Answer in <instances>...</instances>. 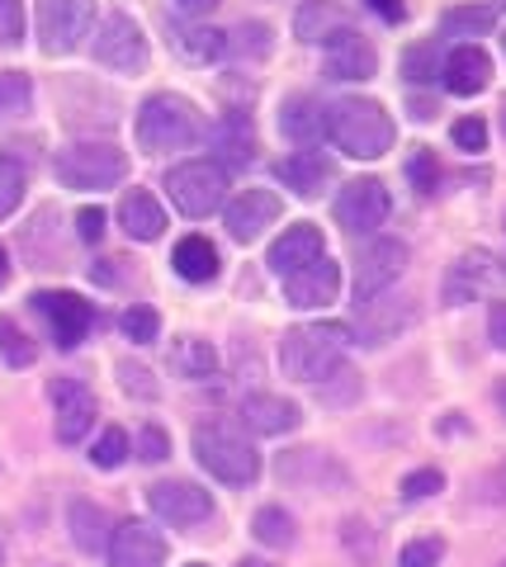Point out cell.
<instances>
[{
	"label": "cell",
	"instance_id": "6da1fadb",
	"mask_svg": "<svg viewBox=\"0 0 506 567\" xmlns=\"http://www.w3.org/2000/svg\"><path fill=\"white\" fill-rule=\"evenodd\" d=\"M345 346H351V327L341 322H308V327H289L279 341V364L289 379L299 383H327L345 369Z\"/></svg>",
	"mask_w": 506,
	"mask_h": 567
},
{
	"label": "cell",
	"instance_id": "7a4b0ae2",
	"mask_svg": "<svg viewBox=\"0 0 506 567\" xmlns=\"http://www.w3.org/2000/svg\"><path fill=\"white\" fill-rule=\"evenodd\" d=\"M327 137L337 142L341 152L360 156V162H374V156H383L393 147L397 128H393V118H389V110H383L379 100L345 95V100H337L327 110Z\"/></svg>",
	"mask_w": 506,
	"mask_h": 567
},
{
	"label": "cell",
	"instance_id": "3957f363",
	"mask_svg": "<svg viewBox=\"0 0 506 567\" xmlns=\"http://www.w3.org/2000/svg\"><path fill=\"white\" fill-rule=\"evenodd\" d=\"M189 445H195V458L218 477V483L251 487L260 477V454H256V445L237 431L233 421H223V416L199 421L195 435H189Z\"/></svg>",
	"mask_w": 506,
	"mask_h": 567
},
{
	"label": "cell",
	"instance_id": "277c9868",
	"mask_svg": "<svg viewBox=\"0 0 506 567\" xmlns=\"http://www.w3.org/2000/svg\"><path fill=\"white\" fill-rule=\"evenodd\" d=\"M199 137V110L185 95H152L143 110H137V147L162 156V152H180Z\"/></svg>",
	"mask_w": 506,
	"mask_h": 567
},
{
	"label": "cell",
	"instance_id": "5b68a950",
	"mask_svg": "<svg viewBox=\"0 0 506 567\" xmlns=\"http://www.w3.org/2000/svg\"><path fill=\"white\" fill-rule=\"evenodd\" d=\"M166 194L185 218H208V213H218L223 199H228V171H223L218 162H208V156H199V162H180L166 175Z\"/></svg>",
	"mask_w": 506,
	"mask_h": 567
},
{
	"label": "cell",
	"instance_id": "8992f818",
	"mask_svg": "<svg viewBox=\"0 0 506 567\" xmlns=\"http://www.w3.org/2000/svg\"><path fill=\"white\" fill-rule=\"evenodd\" d=\"M58 181L66 189H114L128 175V156L110 142H76L58 156Z\"/></svg>",
	"mask_w": 506,
	"mask_h": 567
},
{
	"label": "cell",
	"instance_id": "52a82bcc",
	"mask_svg": "<svg viewBox=\"0 0 506 567\" xmlns=\"http://www.w3.org/2000/svg\"><path fill=\"white\" fill-rule=\"evenodd\" d=\"M95 24V0H39V43L48 58L76 52Z\"/></svg>",
	"mask_w": 506,
	"mask_h": 567
},
{
	"label": "cell",
	"instance_id": "ba28073f",
	"mask_svg": "<svg viewBox=\"0 0 506 567\" xmlns=\"http://www.w3.org/2000/svg\"><path fill=\"white\" fill-rule=\"evenodd\" d=\"M331 213H337V223H341L351 237H370L374 227L389 223L393 199H389V189H383L379 181H370V175H364V181H351V185L337 194Z\"/></svg>",
	"mask_w": 506,
	"mask_h": 567
},
{
	"label": "cell",
	"instance_id": "9c48e42d",
	"mask_svg": "<svg viewBox=\"0 0 506 567\" xmlns=\"http://www.w3.org/2000/svg\"><path fill=\"white\" fill-rule=\"evenodd\" d=\"M407 270V246L397 237H379L360 251L355 260V303H370V298L389 293Z\"/></svg>",
	"mask_w": 506,
	"mask_h": 567
},
{
	"label": "cell",
	"instance_id": "30bf717a",
	"mask_svg": "<svg viewBox=\"0 0 506 567\" xmlns=\"http://www.w3.org/2000/svg\"><path fill=\"white\" fill-rule=\"evenodd\" d=\"M95 62L110 71H124V76H137V71L147 66V39H143V29H137V20L110 14L95 33Z\"/></svg>",
	"mask_w": 506,
	"mask_h": 567
},
{
	"label": "cell",
	"instance_id": "8fae6325",
	"mask_svg": "<svg viewBox=\"0 0 506 567\" xmlns=\"http://www.w3.org/2000/svg\"><path fill=\"white\" fill-rule=\"evenodd\" d=\"M502 284H506V270L493 251H464L445 275V303L464 308V303H474V298L502 289Z\"/></svg>",
	"mask_w": 506,
	"mask_h": 567
},
{
	"label": "cell",
	"instance_id": "7c38bea8",
	"mask_svg": "<svg viewBox=\"0 0 506 567\" xmlns=\"http://www.w3.org/2000/svg\"><path fill=\"white\" fill-rule=\"evenodd\" d=\"M33 308H39L48 317L52 327V341H58V350H76L85 336H91L95 327V308L85 303L81 293H66V289H52V293H33Z\"/></svg>",
	"mask_w": 506,
	"mask_h": 567
},
{
	"label": "cell",
	"instance_id": "4fadbf2b",
	"mask_svg": "<svg viewBox=\"0 0 506 567\" xmlns=\"http://www.w3.org/2000/svg\"><path fill=\"white\" fill-rule=\"evenodd\" d=\"M147 506H152V516H162L166 525H176V529L214 520V496H208L204 487H195V483H180V477L176 483L147 487Z\"/></svg>",
	"mask_w": 506,
	"mask_h": 567
},
{
	"label": "cell",
	"instance_id": "5bb4252c",
	"mask_svg": "<svg viewBox=\"0 0 506 567\" xmlns=\"http://www.w3.org/2000/svg\"><path fill=\"white\" fill-rule=\"evenodd\" d=\"M322 71L327 81H370L379 71V58L360 29H341L337 39L322 43Z\"/></svg>",
	"mask_w": 506,
	"mask_h": 567
},
{
	"label": "cell",
	"instance_id": "9a60e30c",
	"mask_svg": "<svg viewBox=\"0 0 506 567\" xmlns=\"http://www.w3.org/2000/svg\"><path fill=\"white\" fill-rule=\"evenodd\" d=\"M337 293H341V265L331 260V256H318L312 265H303V270H293L285 275V298H289V308H327V303H337Z\"/></svg>",
	"mask_w": 506,
	"mask_h": 567
},
{
	"label": "cell",
	"instance_id": "2e32d148",
	"mask_svg": "<svg viewBox=\"0 0 506 567\" xmlns=\"http://www.w3.org/2000/svg\"><path fill=\"white\" fill-rule=\"evenodd\" d=\"M52 406H58V440L62 445H76V440H85V431L95 425L100 406H95V393L76 379H52Z\"/></svg>",
	"mask_w": 506,
	"mask_h": 567
},
{
	"label": "cell",
	"instance_id": "e0dca14e",
	"mask_svg": "<svg viewBox=\"0 0 506 567\" xmlns=\"http://www.w3.org/2000/svg\"><path fill=\"white\" fill-rule=\"evenodd\" d=\"M166 563V539L162 529L147 520H124L110 535V567H162Z\"/></svg>",
	"mask_w": 506,
	"mask_h": 567
},
{
	"label": "cell",
	"instance_id": "ac0fdd59",
	"mask_svg": "<svg viewBox=\"0 0 506 567\" xmlns=\"http://www.w3.org/2000/svg\"><path fill=\"white\" fill-rule=\"evenodd\" d=\"M279 213H285V204H279L275 189H241L228 204V233H233V241L247 246L266 233V227H275Z\"/></svg>",
	"mask_w": 506,
	"mask_h": 567
},
{
	"label": "cell",
	"instance_id": "d6986e66",
	"mask_svg": "<svg viewBox=\"0 0 506 567\" xmlns=\"http://www.w3.org/2000/svg\"><path fill=\"white\" fill-rule=\"evenodd\" d=\"M441 81H445V91L459 95V100L478 95V91H487V81H493V58H487L478 43H459L441 62Z\"/></svg>",
	"mask_w": 506,
	"mask_h": 567
},
{
	"label": "cell",
	"instance_id": "ffe728a7",
	"mask_svg": "<svg viewBox=\"0 0 506 567\" xmlns=\"http://www.w3.org/2000/svg\"><path fill=\"white\" fill-rule=\"evenodd\" d=\"M412 322V298H397V293H379L370 303H360L355 317V336L364 346H383L389 336H397Z\"/></svg>",
	"mask_w": 506,
	"mask_h": 567
},
{
	"label": "cell",
	"instance_id": "44dd1931",
	"mask_svg": "<svg viewBox=\"0 0 506 567\" xmlns=\"http://www.w3.org/2000/svg\"><path fill=\"white\" fill-rule=\"evenodd\" d=\"M279 477L312 492H331V487H345V468L331 458L327 450H289L279 458Z\"/></svg>",
	"mask_w": 506,
	"mask_h": 567
},
{
	"label": "cell",
	"instance_id": "7402d4cb",
	"mask_svg": "<svg viewBox=\"0 0 506 567\" xmlns=\"http://www.w3.org/2000/svg\"><path fill=\"white\" fill-rule=\"evenodd\" d=\"M275 181L285 185V189H293L299 199H312V194H322L327 185H331V162L322 152H293V156H285V162H275Z\"/></svg>",
	"mask_w": 506,
	"mask_h": 567
},
{
	"label": "cell",
	"instance_id": "603a6c76",
	"mask_svg": "<svg viewBox=\"0 0 506 567\" xmlns=\"http://www.w3.org/2000/svg\"><path fill=\"white\" fill-rule=\"evenodd\" d=\"M241 421H247L256 435H289V431H299L303 412H299V406H293L289 398L251 393L247 402H241Z\"/></svg>",
	"mask_w": 506,
	"mask_h": 567
},
{
	"label": "cell",
	"instance_id": "cb8c5ba5",
	"mask_svg": "<svg viewBox=\"0 0 506 567\" xmlns=\"http://www.w3.org/2000/svg\"><path fill=\"white\" fill-rule=\"evenodd\" d=\"M322 256V233L312 223H293L285 237H275L270 246V270L279 275H293V270H303V265H312Z\"/></svg>",
	"mask_w": 506,
	"mask_h": 567
},
{
	"label": "cell",
	"instance_id": "d4e9b609",
	"mask_svg": "<svg viewBox=\"0 0 506 567\" xmlns=\"http://www.w3.org/2000/svg\"><path fill=\"white\" fill-rule=\"evenodd\" d=\"M279 128H285V137H289V142H299L303 152H308V147L318 152V142L327 137V114H322V104H318V100L293 95V100H285Z\"/></svg>",
	"mask_w": 506,
	"mask_h": 567
},
{
	"label": "cell",
	"instance_id": "484cf974",
	"mask_svg": "<svg viewBox=\"0 0 506 567\" xmlns=\"http://www.w3.org/2000/svg\"><path fill=\"white\" fill-rule=\"evenodd\" d=\"M214 152L223 156V171L228 166H251V156H256V128H251V118L247 114H228V118H218L214 123Z\"/></svg>",
	"mask_w": 506,
	"mask_h": 567
},
{
	"label": "cell",
	"instance_id": "4316f807",
	"mask_svg": "<svg viewBox=\"0 0 506 567\" xmlns=\"http://www.w3.org/2000/svg\"><path fill=\"white\" fill-rule=\"evenodd\" d=\"M341 29H351V14H345L337 0H308V6H299V14H293V33H299L303 43H327L337 39Z\"/></svg>",
	"mask_w": 506,
	"mask_h": 567
},
{
	"label": "cell",
	"instance_id": "83f0119b",
	"mask_svg": "<svg viewBox=\"0 0 506 567\" xmlns=\"http://www.w3.org/2000/svg\"><path fill=\"white\" fill-rule=\"evenodd\" d=\"M118 223H124V233L133 241H156L166 233V213L147 189H128L124 194V204H118Z\"/></svg>",
	"mask_w": 506,
	"mask_h": 567
},
{
	"label": "cell",
	"instance_id": "f1b7e54d",
	"mask_svg": "<svg viewBox=\"0 0 506 567\" xmlns=\"http://www.w3.org/2000/svg\"><path fill=\"white\" fill-rule=\"evenodd\" d=\"M171 265H176V275L189 279V284H208V279H218V246L208 241V237H185L176 241V256H171Z\"/></svg>",
	"mask_w": 506,
	"mask_h": 567
},
{
	"label": "cell",
	"instance_id": "f546056e",
	"mask_svg": "<svg viewBox=\"0 0 506 567\" xmlns=\"http://www.w3.org/2000/svg\"><path fill=\"white\" fill-rule=\"evenodd\" d=\"M171 48H176L189 66H204V62H218L223 52H228V33H218L208 24H180Z\"/></svg>",
	"mask_w": 506,
	"mask_h": 567
},
{
	"label": "cell",
	"instance_id": "4dcf8cb0",
	"mask_svg": "<svg viewBox=\"0 0 506 567\" xmlns=\"http://www.w3.org/2000/svg\"><path fill=\"white\" fill-rule=\"evenodd\" d=\"M171 369H176L180 379H214L218 374V350L199 341V336H180L176 346H171Z\"/></svg>",
	"mask_w": 506,
	"mask_h": 567
},
{
	"label": "cell",
	"instance_id": "1f68e13d",
	"mask_svg": "<svg viewBox=\"0 0 506 567\" xmlns=\"http://www.w3.org/2000/svg\"><path fill=\"white\" fill-rule=\"evenodd\" d=\"M251 535L266 548H293L299 544V520H293L285 506H260L251 520Z\"/></svg>",
	"mask_w": 506,
	"mask_h": 567
},
{
	"label": "cell",
	"instance_id": "d6a6232c",
	"mask_svg": "<svg viewBox=\"0 0 506 567\" xmlns=\"http://www.w3.org/2000/svg\"><path fill=\"white\" fill-rule=\"evenodd\" d=\"M110 520H104V511L95 502H72V539L76 548H85V554H100L104 544H110Z\"/></svg>",
	"mask_w": 506,
	"mask_h": 567
},
{
	"label": "cell",
	"instance_id": "836d02e7",
	"mask_svg": "<svg viewBox=\"0 0 506 567\" xmlns=\"http://www.w3.org/2000/svg\"><path fill=\"white\" fill-rule=\"evenodd\" d=\"M493 24H497L493 6H459V10H450L441 20V33L445 39H478V33H487Z\"/></svg>",
	"mask_w": 506,
	"mask_h": 567
},
{
	"label": "cell",
	"instance_id": "e575fe53",
	"mask_svg": "<svg viewBox=\"0 0 506 567\" xmlns=\"http://www.w3.org/2000/svg\"><path fill=\"white\" fill-rule=\"evenodd\" d=\"M0 360H6L10 369H29L33 360H39V350H33V341L10 322V317H0Z\"/></svg>",
	"mask_w": 506,
	"mask_h": 567
},
{
	"label": "cell",
	"instance_id": "d590c367",
	"mask_svg": "<svg viewBox=\"0 0 506 567\" xmlns=\"http://www.w3.org/2000/svg\"><path fill=\"white\" fill-rule=\"evenodd\" d=\"M403 76H407L412 85L435 81V76H441V48H435V43H416V48H407V58H403Z\"/></svg>",
	"mask_w": 506,
	"mask_h": 567
},
{
	"label": "cell",
	"instance_id": "8d00e7d4",
	"mask_svg": "<svg viewBox=\"0 0 506 567\" xmlns=\"http://www.w3.org/2000/svg\"><path fill=\"white\" fill-rule=\"evenodd\" d=\"M33 100V85L24 71H0V118L6 114H24Z\"/></svg>",
	"mask_w": 506,
	"mask_h": 567
},
{
	"label": "cell",
	"instance_id": "74e56055",
	"mask_svg": "<svg viewBox=\"0 0 506 567\" xmlns=\"http://www.w3.org/2000/svg\"><path fill=\"white\" fill-rule=\"evenodd\" d=\"M20 199H24V166L0 156V218H10L20 208Z\"/></svg>",
	"mask_w": 506,
	"mask_h": 567
},
{
	"label": "cell",
	"instance_id": "f35d334b",
	"mask_svg": "<svg viewBox=\"0 0 506 567\" xmlns=\"http://www.w3.org/2000/svg\"><path fill=\"white\" fill-rule=\"evenodd\" d=\"M124 336L128 341H137V346H147V341H156V331H162V317H156V308H147V303H133L128 312H124Z\"/></svg>",
	"mask_w": 506,
	"mask_h": 567
},
{
	"label": "cell",
	"instance_id": "ab89813d",
	"mask_svg": "<svg viewBox=\"0 0 506 567\" xmlns=\"http://www.w3.org/2000/svg\"><path fill=\"white\" fill-rule=\"evenodd\" d=\"M128 458V435L118 431V425H110L100 440H95V450H91V464L95 468H118Z\"/></svg>",
	"mask_w": 506,
	"mask_h": 567
},
{
	"label": "cell",
	"instance_id": "60d3db41",
	"mask_svg": "<svg viewBox=\"0 0 506 567\" xmlns=\"http://www.w3.org/2000/svg\"><path fill=\"white\" fill-rule=\"evenodd\" d=\"M441 558H445V539L426 535V539H412L403 554H397V567H441Z\"/></svg>",
	"mask_w": 506,
	"mask_h": 567
},
{
	"label": "cell",
	"instance_id": "b9f144b4",
	"mask_svg": "<svg viewBox=\"0 0 506 567\" xmlns=\"http://www.w3.org/2000/svg\"><path fill=\"white\" fill-rule=\"evenodd\" d=\"M445 487V473L441 468H416L403 477V502H426V496H435Z\"/></svg>",
	"mask_w": 506,
	"mask_h": 567
},
{
	"label": "cell",
	"instance_id": "7bdbcfd3",
	"mask_svg": "<svg viewBox=\"0 0 506 567\" xmlns=\"http://www.w3.org/2000/svg\"><path fill=\"white\" fill-rule=\"evenodd\" d=\"M450 137H455L459 152H483L487 147V123L478 114H468V118H459L455 128H450Z\"/></svg>",
	"mask_w": 506,
	"mask_h": 567
},
{
	"label": "cell",
	"instance_id": "ee69618b",
	"mask_svg": "<svg viewBox=\"0 0 506 567\" xmlns=\"http://www.w3.org/2000/svg\"><path fill=\"white\" fill-rule=\"evenodd\" d=\"M24 39V6L20 0H0V48H14Z\"/></svg>",
	"mask_w": 506,
	"mask_h": 567
},
{
	"label": "cell",
	"instance_id": "f6af8a7d",
	"mask_svg": "<svg viewBox=\"0 0 506 567\" xmlns=\"http://www.w3.org/2000/svg\"><path fill=\"white\" fill-rule=\"evenodd\" d=\"M166 454H171V435L162 425H143V435H137V458H143V464H162Z\"/></svg>",
	"mask_w": 506,
	"mask_h": 567
},
{
	"label": "cell",
	"instance_id": "bcb514c9",
	"mask_svg": "<svg viewBox=\"0 0 506 567\" xmlns=\"http://www.w3.org/2000/svg\"><path fill=\"white\" fill-rule=\"evenodd\" d=\"M407 175H412V185H416V189L431 194V189H435V181H441V166H435V156L422 147V152H416L412 162H407Z\"/></svg>",
	"mask_w": 506,
	"mask_h": 567
},
{
	"label": "cell",
	"instance_id": "7dc6e473",
	"mask_svg": "<svg viewBox=\"0 0 506 567\" xmlns=\"http://www.w3.org/2000/svg\"><path fill=\"white\" fill-rule=\"evenodd\" d=\"M76 233H81V241H100L104 237V208H81L76 213Z\"/></svg>",
	"mask_w": 506,
	"mask_h": 567
},
{
	"label": "cell",
	"instance_id": "c3c4849f",
	"mask_svg": "<svg viewBox=\"0 0 506 567\" xmlns=\"http://www.w3.org/2000/svg\"><path fill=\"white\" fill-rule=\"evenodd\" d=\"M118 379H124L128 393H143V398H152V393H156V388L147 383V369H137V364H118Z\"/></svg>",
	"mask_w": 506,
	"mask_h": 567
},
{
	"label": "cell",
	"instance_id": "681fc988",
	"mask_svg": "<svg viewBox=\"0 0 506 567\" xmlns=\"http://www.w3.org/2000/svg\"><path fill=\"white\" fill-rule=\"evenodd\" d=\"M364 6H370L383 24H403V20H407V6H403V0H364Z\"/></svg>",
	"mask_w": 506,
	"mask_h": 567
},
{
	"label": "cell",
	"instance_id": "f907efd6",
	"mask_svg": "<svg viewBox=\"0 0 506 567\" xmlns=\"http://www.w3.org/2000/svg\"><path fill=\"white\" fill-rule=\"evenodd\" d=\"M487 336H493L497 350H506V298H497L493 312H487Z\"/></svg>",
	"mask_w": 506,
	"mask_h": 567
},
{
	"label": "cell",
	"instance_id": "816d5d0a",
	"mask_svg": "<svg viewBox=\"0 0 506 567\" xmlns=\"http://www.w3.org/2000/svg\"><path fill=\"white\" fill-rule=\"evenodd\" d=\"M483 496L487 502H506V464H497L493 473L483 477Z\"/></svg>",
	"mask_w": 506,
	"mask_h": 567
},
{
	"label": "cell",
	"instance_id": "f5cc1de1",
	"mask_svg": "<svg viewBox=\"0 0 506 567\" xmlns=\"http://www.w3.org/2000/svg\"><path fill=\"white\" fill-rule=\"evenodd\" d=\"M241 39H251L247 52H256V58L266 52V29H260V24H247V29H241Z\"/></svg>",
	"mask_w": 506,
	"mask_h": 567
},
{
	"label": "cell",
	"instance_id": "db71d44e",
	"mask_svg": "<svg viewBox=\"0 0 506 567\" xmlns=\"http://www.w3.org/2000/svg\"><path fill=\"white\" fill-rule=\"evenodd\" d=\"M176 6H180L185 14H208V10H218L223 0H176Z\"/></svg>",
	"mask_w": 506,
	"mask_h": 567
},
{
	"label": "cell",
	"instance_id": "11a10c76",
	"mask_svg": "<svg viewBox=\"0 0 506 567\" xmlns=\"http://www.w3.org/2000/svg\"><path fill=\"white\" fill-rule=\"evenodd\" d=\"M493 398H497V406H502V416H506V379L493 388Z\"/></svg>",
	"mask_w": 506,
	"mask_h": 567
},
{
	"label": "cell",
	"instance_id": "9f6ffc18",
	"mask_svg": "<svg viewBox=\"0 0 506 567\" xmlns=\"http://www.w3.org/2000/svg\"><path fill=\"white\" fill-rule=\"evenodd\" d=\"M237 567H275V563H266V558H241Z\"/></svg>",
	"mask_w": 506,
	"mask_h": 567
},
{
	"label": "cell",
	"instance_id": "6f0895ef",
	"mask_svg": "<svg viewBox=\"0 0 506 567\" xmlns=\"http://www.w3.org/2000/svg\"><path fill=\"white\" fill-rule=\"evenodd\" d=\"M6 275H10V260H6V251H0V284H6Z\"/></svg>",
	"mask_w": 506,
	"mask_h": 567
},
{
	"label": "cell",
	"instance_id": "680465c9",
	"mask_svg": "<svg viewBox=\"0 0 506 567\" xmlns=\"http://www.w3.org/2000/svg\"><path fill=\"white\" fill-rule=\"evenodd\" d=\"M502 52H506V29H502Z\"/></svg>",
	"mask_w": 506,
	"mask_h": 567
},
{
	"label": "cell",
	"instance_id": "91938a15",
	"mask_svg": "<svg viewBox=\"0 0 506 567\" xmlns=\"http://www.w3.org/2000/svg\"><path fill=\"white\" fill-rule=\"evenodd\" d=\"M189 567H208V563H189Z\"/></svg>",
	"mask_w": 506,
	"mask_h": 567
},
{
	"label": "cell",
	"instance_id": "94428289",
	"mask_svg": "<svg viewBox=\"0 0 506 567\" xmlns=\"http://www.w3.org/2000/svg\"><path fill=\"white\" fill-rule=\"evenodd\" d=\"M502 567H506V563H502Z\"/></svg>",
	"mask_w": 506,
	"mask_h": 567
}]
</instances>
